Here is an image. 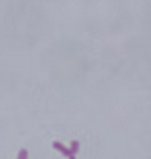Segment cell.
Here are the masks:
<instances>
[{
	"instance_id": "cell-1",
	"label": "cell",
	"mask_w": 151,
	"mask_h": 159,
	"mask_svg": "<svg viewBox=\"0 0 151 159\" xmlns=\"http://www.w3.org/2000/svg\"><path fill=\"white\" fill-rule=\"evenodd\" d=\"M52 148L59 150V152H60L63 156H66L68 159H76V156L71 153V150H69L68 147H65L63 144H60V142H57V141H56V142H52Z\"/></svg>"
},
{
	"instance_id": "cell-3",
	"label": "cell",
	"mask_w": 151,
	"mask_h": 159,
	"mask_svg": "<svg viewBox=\"0 0 151 159\" xmlns=\"http://www.w3.org/2000/svg\"><path fill=\"white\" fill-rule=\"evenodd\" d=\"M17 159H28V150L26 148H22L17 155Z\"/></svg>"
},
{
	"instance_id": "cell-2",
	"label": "cell",
	"mask_w": 151,
	"mask_h": 159,
	"mask_svg": "<svg viewBox=\"0 0 151 159\" xmlns=\"http://www.w3.org/2000/svg\"><path fill=\"white\" fill-rule=\"evenodd\" d=\"M79 147H80V144H79L77 141H73V144H71V148H69V150H71V153H73L74 156H76V153L79 152Z\"/></svg>"
}]
</instances>
